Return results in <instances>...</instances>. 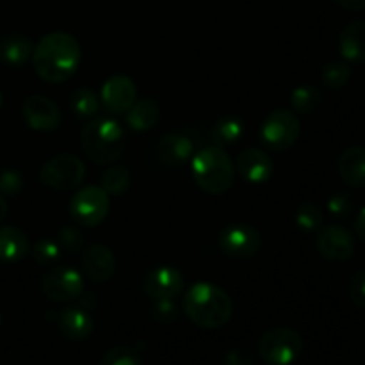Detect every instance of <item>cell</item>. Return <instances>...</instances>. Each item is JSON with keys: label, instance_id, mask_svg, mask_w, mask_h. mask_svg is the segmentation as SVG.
I'll return each mask as SVG.
<instances>
[{"label": "cell", "instance_id": "cell-1", "mask_svg": "<svg viewBox=\"0 0 365 365\" xmlns=\"http://www.w3.org/2000/svg\"><path fill=\"white\" fill-rule=\"evenodd\" d=\"M82 61L77 39L68 32H50L32 50V64L43 81L61 84L75 75Z\"/></svg>", "mask_w": 365, "mask_h": 365}, {"label": "cell", "instance_id": "cell-2", "mask_svg": "<svg viewBox=\"0 0 365 365\" xmlns=\"http://www.w3.org/2000/svg\"><path fill=\"white\" fill-rule=\"evenodd\" d=\"M182 309L196 327L207 330L225 327L234 312L230 296L209 282H198L191 285L184 294Z\"/></svg>", "mask_w": 365, "mask_h": 365}, {"label": "cell", "instance_id": "cell-3", "mask_svg": "<svg viewBox=\"0 0 365 365\" xmlns=\"http://www.w3.org/2000/svg\"><path fill=\"white\" fill-rule=\"evenodd\" d=\"M81 145L89 160L107 166L123 153L125 130L113 118H95L82 128Z\"/></svg>", "mask_w": 365, "mask_h": 365}, {"label": "cell", "instance_id": "cell-4", "mask_svg": "<svg viewBox=\"0 0 365 365\" xmlns=\"http://www.w3.org/2000/svg\"><path fill=\"white\" fill-rule=\"evenodd\" d=\"M192 177L207 195H223L234 185L235 166L221 146L202 148L191 163Z\"/></svg>", "mask_w": 365, "mask_h": 365}, {"label": "cell", "instance_id": "cell-5", "mask_svg": "<svg viewBox=\"0 0 365 365\" xmlns=\"http://www.w3.org/2000/svg\"><path fill=\"white\" fill-rule=\"evenodd\" d=\"M303 342L291 328H273L260 337L259 355L269 365H291L299 356Z\"/></svg>", "mask_w": 365, "mask_h": 365}, {"label": "cell", "instance_id": "cell-6", "mask_svg": "<svg viewBox=\"0 0 365 365\" xmlns=\"http://www.w3.org/2000/svg\"><path fill=\"white\" fill-rule=\"evenodd\" d=\"M110 209V198L100 185H88L71 196L70 214L82 227H98Z\"/></svg>", "mask_w": 365, "mask_h": 365}, {"label": "cell", "instance_id": "cell-7", "mask_svg": "<svg viewBox=\"0 0 365 365\" xmlns=\"http://www.w3.org/2000/svg\"><path fill=\"white\" fill-rule=\"evenodd\" d=\"M86 168L84 163L77 155L71 153H61L52 157L43 164L39 171V178L46 187L57 189V191H71L78 187L84 180Z\"/></svg>", "mask_w": 365, "mask_h": 365}, {"label": "cell", "instance_id": "cell-8", "mask_svg": "<svg viewBox=\"0 0 365 365\" xmlns=\"http://www.w3.org/2000/svg\"><path fill=\"white\" fill-rule=\"evenodd\" d=\"M299 120L292 110L277 109L264 120L260 139L273 152H285L299 138Z\"/></svg>", "mask_w": 365, "mask_h": 365}, {"label": "cell", "instance_id": "cell-9", "mask_svg": "<svg viewBox=\"0 0 365 365\" xmlns=\"http://www.w3.org/2000/svg\"><path fill=\"white\" fill-rule=\"evenodd\" d=\"M262 235L248 223H232L220 232V248L234 259H252L260 252Z\"/></svg>", "mask_w": 365, "mask_h": 365}, {"label": "cell", "instance_id": "cell-10", "mask_svg": "<svg viewBox=\"0 0 365 365\" xmlns=\"http://www.w3.org/2000/svg\"><path fill=\"white\" fill-rule=\"evenodd\" d=\"M41 291L50 302L66 303L78 299L86 291L84 280L78 271L71 267H53L41 278Z\"/></svg>", "mask_w": 365, "mask_h": 365}, {"label": "cell", "instance_id": "cell-11", "mask_svg": "<svg viewBox=\"0 0 365 365\" xmlns=\"http://www.w3.org/2000/svg\"><path fill=\"white\" fill-rule=\"evenodd\" d=\"M102 107L113 116L125 114L138 100V88L127 75H113L102 86L100 93Z\"/></svg>", "mask_w": 365, "mask_h": 365}, {"label": "cell", "instance_id": "cell-12", "mask_svg": "<svg viewBox=\"0 0 365 365\" xmlns=\"http://www.w3.org/2000/svg\"><path fill=\"white\" fill-rule=\"evenodd\" d=\"M316 245L321 255L331 262H344L355 253V239L344 227L339 225H327L321 228Z\"/></svg>", "mask_w": 365, "mask_h": 365}, {"label": "cell", "instance_id": "cell-13", "mask_svg": "<svg viewBox=\"0 0 365 365\" xmlns=\"http://www.w3.org/2000/svg\"><path fill=\"white\" fill-rule=\"evenodd\" d=\"M24 120L32 130L52 132L59 128L63 116L56 103L43 95H32L21 106Z\"/></svg>", "mask_w": 365, "mask_h": 365}, {"label": "cell", "instance_id": "cell-14", "mask_svg": "<svg viewBox=\"0 0 365 365\" xmlns=\"http://www.w3.org/2000/svg\"><path fill=\"white\" fill-rule=\"evenodd\" d=\"M184 287V274L171 266H159L150 271L143 282V289L153 299L177 298Z\"/></svg>", "mask_w": 365, "mask_h": 365}, {"label": "cell", "instance_id": "cell-15", "mask_svg": "<svg viewBox=\"0 0 365 365\" xmlns=\"http://www.w3.org/2000/svg\"><path fill=\"white\" fill-rule=\"evenodd\" d=\"M82 271L95 284H106L116 271L114 253L103 245H91L82 255Z\"/></svg>", "mask_w": 365, "mask_h": 365}, {"label": "cell", "instance_id": "cell-16", "mask_svg": "<svg viewBox=\"0 0 365 365\" xmlns=\"http://www.w3.org/2000/svg\"><path fill=\"white\" fill-rule=\"evenodd\" d=\"M237 171L250 184H264L273 175V159L264 150L248 148L237 157Z\"/></svg>", "mask_w": 365, "mask_h": 365}, {"label": "cell", "instance_id": "cell-17", "mask_svg": "<svg viewBox=\"0 0 365 365\" xmlns=\"http://www.w3.org/2000/svg\"><path fill=\"white\" fill-rule=\"evenodd\" d=\"M57 321H59L61 334L70 341H86L95 328V321L84 307H68L61 310Z\"/></svg>", "mask_w": 365, "mask_h": 365}, {"label": "cell", "instance_id": "cell-18", "mask_svg": "<svg viewBox=\"0 0 365 365\" xmlns=\"http://www.w3.org/2000/svg\"><path fill=\"white\" fill-rule=\"evenodd\" d=\"M195 153V143L189 135L180 134V132H173L160 139L159 146H157V155L163 160L166 166L177 168L184 164L185 160L191 159Z\"/></svg>", "mask_w": 365, "mask_h": 365}, {"label": "cell", "instance_id": "cell-19", "mask_svg": "<svg viewBox=\"0 0 365 365\" xmlns=\"http://www.w3.org/2000/svg\"><path fill=\"white\" fill-rule=\"evenodd\" d=\"M339 173L349 187H365V148L349 146L339 157Z\"/></svg>", "mask_w": 365, "mask_h": 365}, {"label": "cell", "instance_id": "cell-20", "mask_svg": "<svg viewBox=\"0 0 365 365\" xmlns=\"http://www.w3.org/2000/svg\"><path fill=\"white\" fill-rule=\"evenodd\" d=\"M341 56L349 63H364L365 61V21H351L341 32L339 39Z\"/></svg>", "mask_w": 365, "mask_h": 365}, {"label": "cell", "instance_id": "cell-21", "mask_svg": "<svg viewBox=\"0 0 365 365\" xmlns=\"http://www.w3.org/2000/svg\"><path fill=\"white\" fill-rule=\"evenodd\" d=\"M160 107L155 100L141 98L135 100L134 106L125 113V121L128 128L134 132H146L159 123Z\"/></svg>", "mask_w": 365, "mask_h": 365}, {"label": "cell", "instance_id": "cell-22", "mask_svg": "<svg viewBox=\"0 0 365 365\" xmlns=\"http://www.w3.org/2000/svg\"><path fill=\"white\" fill-rule=\"evenodd\" d=\"M29 253L27 235L16 227H0V260L18 262Z\"/></svg>", "mask_w": 365, "mask_h": 365}, {"label": "cell", "instance_id": "cell-23", "mask_svg": "<svg viewBox=\"0 0 365 365\" xmlns=\"http://www.w3.org/2000/svg\"><path fill=\"white\" fill-rule=\"evenodd\" d=\"M32 43L27 36L9 34L0 39V61L9 66H21L32 57Z\"/></svg>", "mask_w": 365, "mask_h": 365}, {"label": "cell", "instance_id": "cell-24", "mask_svg": "<svg viewBox=\"0 0 365 365\" xmlns=\"http://www.w3.org/2000/svg\"><path fill=\"white\" fill-rule=\"evenodd\" d=\"M245 132V125L242 120L237 116H225L214 123L212 130H210V138L216 143V146L223 145H234Z\"/></svg>", "mask_w": 365, "mask_h": 365}, {"label": "cell", "instance_id": "cell-25", "mask_svg": "<svg viewBox=\"0 0 365 365\" xmlns=\"http://www.w3.org/2000/svg\"><path fill=\"white\" fill-rule=\"evenodd\" d=\"M70 109L78 118H95L100 109V100L95 91L88 88H81L71 93Z\"/></svg>", "mask_w": 365, "mask_h": 365}, {"label": "cell", "instance_id": "cell-26", "mask_svg": "<svg viewBox=\"0 0 365 365\" xmlns=\"http://www.w3.org/2000/svg\"><path fill=\"white\" fill-rule=\"evenodd\" d=\"M323 102V96L317 88L312 86H302L296 88L291 95V106L298 114H310L317 109Z\"/></svg>", "mask_w": 365, "mask_h": 365}, {"label": "cell", "instance_id": "cell-27", "mask_svg": "<svg viewBox=\"0 0 365 365\" xmlns=\"http://www.w3.org/2000/svg\"><path fill=\"white\" fill-rule=\"evenodd\" d=\"M100 187H102L109 196L123 195V192L130 187V171L125 166L109 168V170L102 175V185H100Z\"/></svg>", "mask_w": 365, "mask_h": 365}, {"label": "cell", "instance_id": "cell-28", "mask_svg": "<svg viewBox=\"0 0 365 365\" xmlns=\"http://www.w3.org/2000/svg\"><path fill=\"white\" fill-rule=\"evenodd\" d=\"M321 77H323V82L327 88L341 89L349 82L351 70H349V66L346 63H339V61H335V63H328L327 66L323 68Z\"/></svg>", "mask_w": 365, "mask_h": 365}, {"label": "cell", "instance_id": "cell-29", "mask_svg": "<svg viewBox=\"0 0 365 365\" xmlns=\"http://www.w3.org/2000/svg\"><path fill=\"white\" fill-rule=\"evenodd\" d=\"M61 253H63V248L53 239H41L32 246V257L41 266H53L61 259Z\"/></svg>", "mask_w": 365, "mask_h": 365}, {"label": "cell", "instance_id": "cell-30", "mask_svg": "<svg viewBox=\"0 0 365 365\" xmlns=\"http://www.w3.org/2000/svg\"><path fill=\"white\" fill-rule=\"evenodd\" d=\"M294 220L298 223V227L305 232H314L317 228H321L323 225V212L317 205L314 203H302V205L296 209Z\"/></svg>", "mask_w": 365, "mask_h": 365}, {"label": "cell", "instance_id": "cell-31", "mask_svg": "<svg viewBox=\"0 0 365 365\" xmlns=\"http://www.w3.org/2000/svg\"><path fill=\"white\" fill-rule=\"evenodd\" d=\"M100 365H141V356L128 346H116L106 351Z\"/></svg>", "mask_w": 365, "mask_h": 365}, {"label": "cell", "instance_id": "cell-32", "mask_svg": "<svg viewBox=\"0 0 365 365\" xmlns=\"http://www.w3.org/2000/svg\"><path fill=\"white\" fill-rule=\"evenodd\" d=\"M153 307H152V317L155 321L163 324H170L173 321H177L178 314V305L175 303V298H164V299H153Z\"/></svg>", "mask_w": 365, "mask_h": 365}, {"label": "cell", "instance_id": "cell-33", "mask_svg": "<svg viewBox=\"0 0 365 365\" xmlns=\"http://www.w3.org/2000/svg\"><path fill=\"white\" fill-rule=\"evenodd\" d=\"M57 242H59L63 250H68V252L71 253H77L81 252L82 246H84V235H82L81 228L66 225V227L61 228L59 234H57Z\"/></svg>", "mask_w": 365, "mask_h": 365}, {"label": "cell", "instance_id": "cell-34", "mask_svg": "<svg viewBox=\"0 0 365 365\" xmlns=\"http://www.w3.org/2000/svg\"><path fill=\"white\" fill-rule=\"evenodd\" d=\"M24 189V178L18 171L4 170L0 171V195L14 196Z\"/></svg>", "mask_w": 365, "mask_h": 365}, {"label": "cell", "instance_id": "cell-35", "mask_svg": "<svg viewBox=\"0 0 365 365\" xmlns=\"http://www.w3.org/2000/svg\"><path fill=\"white\" fill-rule=\"evenodd\" d=\"M348 292L356 307L365 309V271H359V273L353 274L348 285Z\"/></svg>", "mask_w": 365, "mask_h": 365}, {"label": "cell", "instance_id": "cell-36", "mask_svg": "<svg viewBox=\"0 0 365 365\" xmlns=\"http://www.w3.org/2000/svg\"><path fill=\"white\" fill-rule=\"evenodd\" d=\"M328 210H330V214H334V216H348L353 210V200L349 198L348 195H344V192H339V195H334L328 200Z\"/></svg>", "mask_w": 365, "mask_h": 365}, {"label": "cell", "instance_id": "cell-37", "mask_svg": "<svg viewBox=\"0 0 365 365\" xmlns=\"http://www.w3.org/2000/svg\"><path fill=\"white\" fill-rule=\"evenodd\" d=\"M223 365H253V356L248 349L234 348L227 353Z\"/></svg>", "mask_w": 365, "mask_h": 365}, {"label": "cell", "instance_id": "cell-38", "mask_svg": "<svg viewBox=\"0 0 365 365\" xmlns=\"http://www.w3.org/2000/svg\"><path fill=\"white\" fill-rule=\"evenodd\" d=\"M335 4H339L342 9L351 11V13H359V11L365 9V0H335Z\"/></svg>", "mask_w": 365, "mask_h": 365}, {"label": "cell", "instance_id": "cell-39", "mask_svg": "<svg viewBox=\"0 0 365 365\" xmlns=\"http://www.w3.org/2000/svg\"><path fill=\"white\" fill-rule=\"evenodd\" d=\"M355 232L360 239L365 242V207L359 210L355 217Z\"/></svg>", "mask_w": 365, "mask_h": 365}, {"label": "cell", "instance_id": "cell-40", "mask_svg": "<svg viewBox=\"0 0 365 365\" xmlns=\"http://www.w3.org/2000/svg\"><path fill=\"white\" fill-rule=\"evenodd\" d=\"M6 214H7V203H6V200H4V196L0 195V223L4 221Z\"/></svg>", "mask_w": 365, "mask_h": 365}, {"label": "cell", "instance_id": "cell-41", "mask_svg": "<svg viewBox=\"0 0 365 365\" xmlns=\"http://www.w3.org/2000/svg\"><path fill=\"white\" fill-rule=\"evenodd\" d=\"M0 107H2V93H0Z\"/></svg>", "mask_w": 365, "mask_h": 365}, {"label": "cell", "instance_id": "cell-42", "mask_svg": "<svg viewBox=\"0 0 365 365\" xmlns=\"http://www.w3.org/2000/svg\"><path fill=\"white\" fill-rule=\"evenodd\" d=\"M0 324H2V316H0Z\"/></svg>", "mask_w": 365, "mask_h": 365}]
</instances>
